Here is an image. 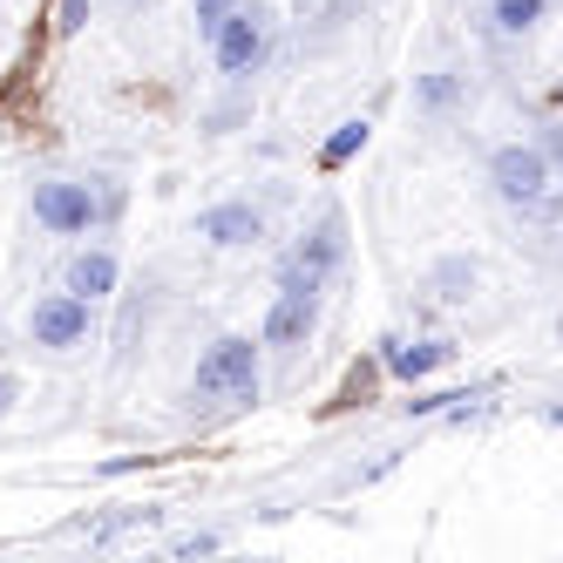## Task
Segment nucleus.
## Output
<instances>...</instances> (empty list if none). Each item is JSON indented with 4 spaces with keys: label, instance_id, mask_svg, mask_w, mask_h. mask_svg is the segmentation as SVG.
<instances>
[{
    "label": "nucleus",
    "instance_id": "f257e3e1",
    "mask_svg": "<svg viewBox=\"0 0 563 563\" xmlns=\"http://www.w3.org/2000/svg\"><path fill=\"white\" fill-rule=\"evenodd\" d=\"M319 312H327V286H319L312 272H299L292 258H278V299L258 319V340H265V353L278 360V367H292V360L312 346Z\"/></svg>",
    "mask_w": 563,
    "mask_h": 563
},
{
    "label": "nucleus",
    "instance_id": "f03ea898",
    "mask_svg": "<svg viewBox=\"0 0 563 563\" xmlns=\"http://www.w3.org/2000/svg\"><path fill=\"white\" fill-rule=\"evenodd\" d=\"M27 211L48 238H89L96 224H109L123 211V190L102 177H42L27 190Z\"/></svg>",
    "mask_w": 563,
    "mask_h": 563
},
{
    "label": "nucleus",
    "instance_id": "7ed1b4c3",
    "mask_svg": "<svg viewBox=\"0 0 563 563\" xmlns=\"http://www.w3.org/2000/svg\"><path fill=\"white\" fill-rule=\"evenodd\" d=\"M265 394V340L252 333H218L190 367V400H231V408H252Z\"/></svg>",
    "mask_w": 563,
    "mask_h": 563
},
{
    "label": "nucleus",
    "instance_id": "20e7f679",
    "mask_svg": "<svg viewBox=\"0 0 563 563\" xmlns=\"http://www.w3.org/2000/svg\"><path fill=\"white\" fill-rule=\"evenodd\" d=\"M489 190L503 197L509 211L543 218V211H550V197H556V164H550V150H543L537 136L496 143V150H489Z\"/></svg>",
    "mask_w": 563,
    "mask_h": 563
},
{
    "label": "nucleus",
    "instance_id": "39448f33",
    "mask_svg": "<svg viewBox=\"0 0 563 563\" xmlns=\"http://www.w3.org/2000/svg\"><path fill=\"white\" fill-rule=\"evenodd\" d=\"M272 8H265V0H245V8H238L224 27H218V42H211V62H218V75H224V82L231 89H245L252 82V75L272 62Z\"/></svg>",
    "mask_w": 563,
    "mask_h": 563
},
{
    "label": "nucleus",
    "instance_id": "423d86ee",
    "mask_svg": "<svg viewBox=\"0 0 563 563\" xmlns=\"http://www.w3.org/2000/svg\"><path fill=\"white\" fill-rule=\"evenodd\" d=\"M89 340H96V299L55 286V292H42V299L27 306V346H42V353H82Z\"/></svg>",
    "mask_w": 563,
    "mask_h": 563
},
{
    "label": "nucleus",
    "instance_id": "0eeeda50",
    "mask_svg": "<svg viewBox=\"0 0 563 563\" xmlns=\"http://www.w3.org/2000/svg\"><path fill=\"white\" fill-rule=\"evenodd\" d=\"M299 272H312L319 286H333V278L346 272V211L340 205H319V218L292 238V252H286Z\"/></svg>",
    "mask_w": 563,
    "mask_h": 563
},
{
    "label": "nucleus",
    "instance_id": "6e6552de",
    "mask_svg": "<svg viewBox=\"0 0 563 563\" xmlns=\"http://www.w3.org/2000/svg\"><path fill=\"white\" fill-rule=\"evenodd\" d=\"M455 353H462V346H455L449 333H415V340H408V333H387V340H380V367H387L394 380L421 387V380H434V374H449Z\"/></svg>",
    "mask_w": 563,
    "mask_h": 563
},
{
    "label": "nucleus",
    "instance_id": "1a4fd4ad",
    "mask_svg": "<svg viewBox=\"0 0 563 563\" xmlns=\"http://www.w3.org/2000/svg\"><path fill=\"white\" fill-rule=\"evenodd\" d=\"M265 211L252 205V197H224V205H205L197 211V238H205L211 252H252L265 245Z\"/></svg>",
    "mask_w": 563,
    "mask_h": 563
},
{
    "label": "nucleus",
    "instance_id": "9d476101",
    "mask_svg": "<svg viewBox=\"0 0 563 563\" xmlns=\"http://www.w3.org/2000/svg\"><path fill=\"white\" fill-rule=\"evenodd\" d=\"M62 286L102 306V299H115V286H123V258H115L109 245H82V252H68V265H62Z\"/></svg>",
    "mask_w": 563,
    "mask_h": 563
},
{
    "label": "nucleus",
    "instance_id": "9b49d317",
    "mask_svg": "<svg viewBox=\"0 0 563 563\" xmlns=\"http://www.w3.org/2000/svg\"><path fill=\"white\" fill-rule=\"evenodd\" d=\"M408 102H415V115H428V123H449V115L468 102V75L462 68H428V75H415Z\"/></svg>",
    "mask_w": 563,
    "mask_h": 563
},
{
    "label": "nucleus",
    "instance_id": "f8f14e48",
    "mask_svg": "<svg viewBox=\"0 0 563 563\" xmlns=\"http://www.w3.org/2000/svg\"><path fill=\"white\" fill-rule=\"evenodd\" d=\"M421 286H428L441 306H468V299H475V286H482V258H468V252H441V258L428 265Z\"/></svg>",
    "mask_w": 563,
    "mask_h": 563
},
{
    "label": "nucleus",
    "instance_id": "ddd939ff",
    "mask_svg": "<svg viewBox=\"0 0 563 563\" xmlns=\"http://www.w3.org/2000/svg\"><path fill=\"white\" fill-rule=\"evenodd\" d=\"M550 14V0H489V34H503V42H522V34H537V21Z\"/></svg>",
    "mask_w": 563,
    "mask_h": 563
},
{
    "label": "nucleus",
    "instance_id": "4468645a",
    "mask_svg": "<svg viewBox=\"0 0 563 563\" xmlns=\"http://www.w3.org/2000/svg\"><path fill=\"white\" fill-rule=\"evenodd\" d=\"M367 143H374V123H367V115H346V123H340L327 143H319V170H327V177H333V170H346Z\"/></svg>",
    "mask_w": 563,
    "mask_h": 563
},
{
    "label": "nucleus",
    "instance_id": "2eb2a0df",
    "mask_svg": "<svg viewBox=\"0 0 563 563\" xmlns=\"http://www.w3.org/2000/svg\"><path fill=\"white\" fill-rule=\"evenodd\" d=\"M238 8H245V0H190V21H197V42H205V48H211V42H218V27H224V21H231Z\"/></svg>",
    "mask_w": 563,
    "mask_h": 563
},
{
    "label": "nucleus",
    "instance_id": "dca6fc26",
    "mask_svg": "<svg viewBox=\"0 0 563 563\" xmlns=\"http://www.w3.org/2000/svg\"><path fill=\"white\" fill-rule=\"evenodd\" d=\"M380 374H387V367H380V353H374V360H360V367L346 374V387H340V400H333V408H360V400L374 394V380H380Z\"/></svg>",
    "mask_w": 563,
    "mask_h": 563
},
{
    "label": "nucleus",
    "instance_id": "f3484780",
    "mask_svg": "<svg viewBox=\"0 0 563 563\" xmlns=\"http://www.w3.org/2000/svg\"><path fill=\"white\" fill-rule=\"evenodd\" d=\"M537 143L550 150V164H556V197H550L543 218H563V123H556V115H550V123H537Z\"/></svg>",
    "mask_w": 563,
    "mask_h": 563
},
{
    "label": "nucleus",
    "instance_id": "a211bd4d",
    "mask_svg": "<svg viewBox=\"0 0 563 563\" xmlns=\"http://www.w3.org/2000/svg\"><path fill=\"white\" fill-rule=\"evenodd\" d=\"M218 550H224V530H190L170 543V556H218Z\"/></svg>",
    "mask_w": 563,
    "mask_h": 563
},
{
    "label": "nucleus",
    "instance_id": "6ab92c4d",
    "mask_svg": "<svg viewBox=\"0 0 563 563\" xmlns=\"http://www.w3.org/2000/svg\"><path fill=\"white\" fill-rule=\"evenodd\" d=\"M55 27L62 34H82L89 27V0H55Z\"/></svg>",
    "mask_w": 563,
    "mask_h": 563
},
{
    "label": "nucleus",
    "instance_id": "aec40b11",
    "mask_svg": "<svg viewBox=\"0 0 563 563\" xmlns=\"http://www.w3.org/2000/svg\"><path fill=\"white\" fill-rule=\"evenodd\" d=\"M21 394H27V387H21V374H8V367H0V421H8V415L21 408Z\"/></svg>",
    "mask_w": 563,
    "mask_h": 563
},
{
    "label": "nucleus",
    "instance_id": "412c9836",
    "mask_svg": "<svg viewBox=\"0 0 563 563\" xmlns=\"http://www.w3.org/2000/svg\"><path fill=\"white\" fill-rule=\"evenodd\" d=\"M543 421H550V428H563V408H543Z\"/></svg>",
    "mask_w": 563,
    "mask_h": 563
},
{
    "label": "nucleus",
    "instance_id": "4be33fe9",
    "mask_svg": "<svg viewBox=\"0 0 563 563\" xmlns=\"http://www.w3.org/2000/svg\"><path fill=\"white\" fill-rule=\"evenodd\" d=\"M556 109H563V89H556Z\"/></svg>",
    "mask_w": 563,
    "mask_h": 563
}]
</instances>
